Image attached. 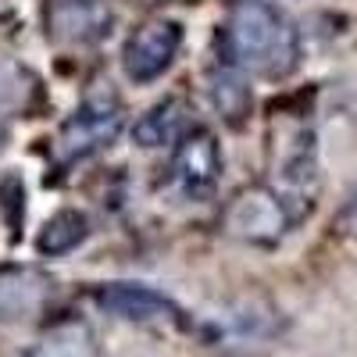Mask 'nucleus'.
Returning a JSON list of instances; mask_svg holds the SVG:
<instances>
[{
  "mask_svg": "<svg viewBox=\"0 0 357 357\" xmlns=\"http://www.w3.org/2000/svg\"><path fill=\"white\" fill-rule=\"evenodd\" d=\"M222 57L247 75L286 79L301 65V36L272 0H232L222 25Z\"/></svg>",
  "mask_w": 357,
  "mask_h": 357,
  "instance_id": "f257e3e1",
  "label": "nucleus"
},
{
  "mask_svg": "<svg viewBox=\"0 0 357 357\" xmlns=\"http://www.w3.org/2000/svg\"><path fill=\"white\" fill-rule=\"evenodd\" d=\"M183 50V25L172 18H151L126 40L122 50V68L136 86L158 82Z\"/></svg>",
  "mask_w": 357,
  "mask_h": 357,
  "instance_id": "423d86ee",
  "label": "nucleus"
},
{
  "mask_svg": "<svg viewBox=\"0 0 357 357\" xmlns=\"http://www.w3.org/2000/svg\"><path fill=\"white\" fill-rule=\"evenodd\" d=\"M193 122V107L190 100L183 97H165L161 104H154L146 114H139V122L132 126V136L139 146H168V143H178L190 129Z\"/></svg>",
  "mask_w": 357,
  "mask_h": 357,
  "instance_id": "9d476101",
  "label": "nucleus"
},
{
  "mask_svg": "<svg viewBox=\"0 0 357 357\" xmlns=\"http://www.w3.org/2000/svg\"><path fill=\"white\" fill-rule=\"evenodd\" d=\"M54 296V279L29 264L0 268V325H18L36 318Z\"/></svg>",
  "mask_w": 357,
  "mask_h": 357,
  "instance_id": "1a4fd4ad",
  "label": "nucleus"
},
{
  "mask_svg": "<svg viewBox=\"0 0 357 357\" xmlns=\"http://www.w3.org/2000/svg\"><path fill=\"white\" fill-rule=\"evenodd\" d=\"M247 79L250 75L243 68H236L232 61H225V57H222V65L211 75V86H207V89H211V104L218 107V114L225 118L229 126L247 122V114L254 107V93H250V82Z\"/></svg>",
  "mask_w": 357,
  "mask_h": 357,
  "instance_id": "9b49d317",
  "label": "nucleus"
},
{
  "mask_svg": "<svg viewBox=\"0 0 357 357\" xmlns=\"http://www.w3.org/2000/svg\"><path fill=\"white\" fill-rule=\"evenodd\" d=\"M114 25L111 0H47L43 4V29L54 43L65 47H89L100 43Z\"/></svg>",
  "mask_w": 357,
  "mask_h": 357,
  "instance_id": "0eeeda50",
  "label": "nucleus"
},
{
  "mask_svg": "<svg viewBox=\"0 0 357 357\" xmlns=\"http://www.w3.org/2000/svg\"><path fill=\"white\" fill-rule=\"evenodd\" d=\"M33 357H93V347H89V336L79 325H68V329H57L54 336H47Z\"/></svg>",
  "mask_w": 357,
  "mask_h": 357,
  "instance_id": "ddd939ff",
  "label": "nucleus"
},
{
  "mask_svg": "<svg viewBox=\"0 0 357 357\" xmlns=\"http://www.w3.org/2000/svg\"><path fill=\"white\" fill-rule=\"evenodd\" d=\"M307 211H301V204L289 200L282 190H272V186H250V190H240L225 215H222V225L232 240L240 243H250V247H275L282 243V236L296 225V218H304Z\"/></svg>",
  "mask_w": 357,
  "mask_h": 357,
  "instance_id": "f03ea898",
  "label": "nucleus"
},
{
  "mask_svg": "<svg viewBox=\"0 0 357 357\" xmlns=\"http://www.w3.org/2000/svg\"><path fill=\"white\" fill-rule=\"evenodd\" d=\"M93 301L104 314L118 321H158V318L183 314L168 293L146 286V282H104L93 289Z\"/></svg>",
  "mask_w": 357,
  "mask_h": 357,
  "instance_id": "6e6552de",
  "label": "nucleus"
},
{
  "mask_svg": "<svg viewBox=\"0 0 357 357\" xmlns=\"http://www.w3.org/2000/svg\"><path fill=\"white\" fill-rule=\"evenodd\" d=\"M268 165H272L279 190L289 200L311 204V190L318 183V151H314V132L307 126H289V129H268Z\"/></svg>",
  "mask_w": 357,
  "mask_h": 357,
  "instance_id": "39448f33",
  "label": "nucleus"
},
{
  "mask_svg": "<svg viewBox=\"0 0 357 357\" xmlns=\"http://www.w3.org/2000/svg\"><path fill=\"white\" fill-rule=\"evenodd\" d=\"M222 183V146L211 129H190L175 143V154L168 165V186L178 200L207 204L218 193Z\"/></svg>",
  "mask_w": 357,
  "mask_h": 357,
  "instance_id": "7ed1b4c3",
  "label": "nucleus"
},
{
  "mask_svg": "<svg viewBox=\"0 0 357 357\" xmlns=\"http://www.w3.org/2000/svg\"><path fill=\"white\" fill-rule=\"evenodd\" d=\"M340 225H343V229H350V232H357V190H354V193H350V200L343 204Z\"/></svg>",
  "mask_w": 357,
  "mask_h": 357,
  "instance_id": "4468645a",
  "label": "nucleus"
},
{
  "mask_svg": "<svg viewBox=\"0 0 357 357\" xmlns=\"http://www.w3.org/2000/svg\"><path fill=\"white\" fill-rule=\"evenodd\" d=\"M122 126H126V111L118 104V97L111 93L86 97L57 132V158H61V165H75L89 154H97L122 132Z\"/></svg>",
  "mask_w": 357,
  "mask_h": 357,
  "instance_id": "20e7f679",
  "label": "nucleus"
},
{
  "mask_svg": "<svg viewBox=\"0 0 357 357\" xmlns=\"http://www.w3.org/2000/svg\"><path fill=\"white\" fill-rule=\"evenodd\" d=\"M0 139H4V132H0Z\"/></svg>",
  "mask_w": 357,
  "mask_h": 357,
  "instance_id": "2eb2a0df",
  "label": "nucleus"
},
{
  "mask_svg": "<svg viewBox=\"0 0 357 357\" xmlns=\"http://www.w3.org/2000/svg\"><path fill=\"white\" fill-rule=\"evenodd\" d=\"M86 236H89V218L79 207H61V211H54L43 222V229L36 236V250L43 257H65L75 247H82Z\"/></svg>",
  "mask_w": 357,
  "mask_h": 357,
  "instance_id": "f8f14e48",
  "label": "nucleus"
}]
</instances>
